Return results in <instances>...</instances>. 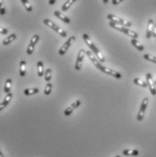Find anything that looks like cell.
<instances>
[{
	"label": "cell",
	"mask_w": 156,
	"mask_h": 157,
	"mask_svg": "<svg viewBox=\"0 0 156 157\" xmlns=\"http://www.w3.org/2000/svg\"><path fill=\"white\" fill-rule=\"evenodd\" d=\"M82 38H83V40H84V42L86 43V45L89 46V48L92 51V52L96 55V57L98 59V61L101 62V63H103V62H105V58L102 56V54H101V52H100V51L98 50V48L95 45V44L91 41V39H90V37L89 36V34H82Z\"/></svg>",
	"instance_id": "1"
},
{
	"label": "cell",
	"mask_w": 156,
	"mask_h": 157,
	"mask_svg": "<svg viewBox=\"0 0 156 157\" xmlns=\"http://www.w3.org/2000/svg\"><path fill=\"white\" fill-rule=\"evenodd\" d=\"M108 24H109V26H111L112 28H114V29H115V30H117L119 32H122V33L126 34V35L130 36L133 39H137L138 38V34L137 33H135L133 30H130L129 28H127L126 26H122V25L116 24V23H115L114 22H111V21L109 22Z\"/></svg>",
	"instance_id": "2"
},
{
	"label": "cell",
	"mask_w": 156,
	"mask_h": 157,
	"mask_svg": "<svg viewBox=\"0 0 156 157\" xmlns=\"http://www.w3.org/2000/svg\"><path fill=\"white\" fill-rule=\"evenodd\" d=\"M44 24H46L47 26H49L50 28H51L53 31H55V32H56L59 35H61L62 38H65V37L67 36V33H66L65 31H63L62 28H60L57 24H55L52 21H51V20H49V19H44Z\"/></svg>",
	"instance_id": "3"
},
{
	"label": "cell",
	"mask_w": 156,
	"mask_h": 157,
	"mask_svg": "<svg viewBox=\"0 0 156 157\" xmlns=\"http://www.w3.org/2000/svg\"><path fill=\"white\" fill-rule=\"evenodd\" d=\"M107 18H108V20H110L111 22H114L115 23H116V24H119V25H122V26H126V27H130L131 24H132L131 22L126 21V20H124V19H122V18H120V17L115 16V15H113V14L108 15V16H107Z\"/></svg>",
	"instance_id": "4"
},
{
	"label": "cell",
	"mask_w": 156,
	"mask_h": 157,
	"mask_svg": "<svg viewBox=\"0 0 156 157\" xmlns=\"http://www.w3.org/2000/svg\"><path fill=\"white\" fill-rule=\"evenodd\" d=\"M85 55H86V51L84 49H80L79 53H78L76 63H75V70L77 71H80L81 67H82V62H83V59H84Z\"/></svg>",
	"instance_id": "5"
},
{
	"label": "cell",
	"mask_w": 156,
	"mask_h": 157,
	"mask_svg": "<svg viewBox=\"0 0 156 157\" xmlns=\"http://www.w3.org/2000/svg\"><path fill=\"white\" fill-rule=\"evenodd\" d=\"M148 102H149V99L148 98H144L142 104H141V107H140V109H139V112L137 114V120L140 122L144 119V113L146 111V108H147V105H148Z\"/></svg>",
	"instance_id": "6"
},
{
	"label": "cell",
	"mask_w": 156,
	"mask_h": 157,
	"mask_svg": "<svg viewBox=\"0 0 156 157\" xmlns=\"http://www.w3.org/2000/svg\"><path fill=\"white\" fill-rule=\"evenodd\" d=\"M75 40H76V37H75L74 35H71V36L68 39L67 41L64 43V45L62 46V48L59 50V54H60V55H64V54L67 52L69 48L70 47V45L75 42Z\"/></svg>",
	"instance_id": "7"
},
{
	"label": "cell",
	"mask_w": 156,
	"mask_h": 157,
	"mask_svg": "<svg viewBox=\"0 0 156 157\" xmlns=\"http://www.w3.org/2000/svg\"><path fill=\"white\" fill-rule=\"evenodd\" d=\"M99 70L102 71V72H104V73H106V74L110 75L112 77H114L115 79H117V80L122 79V74H121V73H119L118 71H115V70H111V69H109V68L105 67L104 65H102V66L100 67Z\"/></svg>",
	"instance_id": "8"
},
{
	"label": "cell",
	"mask_w": 156,
	"mask_h": 157,
	"mask_svg": "<svg viewBox=\"0 0 156 157\" xmlns=\"http://www.w3.org/2000/svg\"><path fill=\"white\" fill-rule=\"evenodd\" d=\"M39 39H40V36H39L38 34H34V35L32 37V39H31V41H30V44L28 45V47H27V49H26V53H27L28 55H31V54L34 52L35 45L38 43Z\"/></svg>",
	"instance_id": "9"
},
{
	"label": "cell",
	"mask_w": 156,
	"mask_h": 157,
	"mask_svg": "<svg viewBox=\"0 0 156 157\" xmlns=\"http://www.w3.org/2000/svg\"><path fill=\"white\" fill-rule=\"evenodd\" d=\"M146 83H147V87L149 88L150 92L152 95L155 96L156 95V89L153 83V79H152V74L151 73H147L146 74Z\"/></svg>",
	"instance_id": "10"
},
{
	"label": "cell",
	"mask_w": 156,
	"mask_h": 157,
	"mask_svg": "<svg viewBox=\"0 0 156 157\" xmlns=\"http://www.w3.org/2000/svg\"><path fill=\"white\" fill-rule=\"evenodd\" d=\"M12 98H13V94H12L11 92L7 93V94L5 95L4 100L0 103V111H2L3 109H5L8 106V104H9L10 101L12 100Z\"/></svg>",
	"instance_id": "11"
},
{
	"label": "cell",
	"mask_w": 156,
	"mask_h": 157,
	"mask_svg": "<svg viewBox=\"0 0 156 157\" xmlns=\"http://www.w3.org/2000/svg\"><path fill=\"white\" fill-rule=\"evenodd\" d=\"M86 54L88 55V57L89 58V60L92 62V63L95 65V67L98 68V69L99 70L100 67L102 66V64H101V62L98 61V59H97V57H95V56L93 55V53H92L90 51H87V52H86Z\"/></svg>",
	"instance_id": "12"
},
{
	"label": "cell",
	"mask_w": 156,
	"mask_h": 157,
	"mask_svg": "<svg viewBox=\"0 0 156 157\" xmlns=\"http://www.w3.org/2000/svg\"><path fill=\"white\" fill-rule=\"evenodd\" d=\"M154 21L153 19H149L148 25H147V31H146V38L150 39L153 36V29H154Z\"/></svg>",
	"instance_id": "13"
},
{
	"label": "cell",
	"mask_w": 156,
	"mask_h": 157,
	"mask_svg": "<svg viewBox=\"0 0 156 157\" xmlns=\"http://www.w3.org/2000/svg\"><path fill=\"white\" fill-rule=\"evenodd\" d=\"M54 16H57L58 18H60L62 21H63V22L66 23H70V19L69 17H67L65 15H63L61 12H59V11H54Z\"/></svg>",
	"instance_id": "14"
},
{
	"label": "cell",
	"mask_w": 156,
	"mask_h": 157,
	"mask_svg": "<svg viewBox=\"0 0 156 157\" xmlns=\"http://www.w3.org/2000/svg\"><path fill=\"white\" fill-rule=\"evenodd\" d=\"M123 155H126V156H137L139 155V151L134 149V150H128V149H126L124 150L123 152Z\"/></svg>",
	"instance_id": "15"
},
{
	"label": "cell",
	"mask_w": 156,
	"mask_h": 157,
	"mask_svg": "<svg viewBox=\"0 0 156 157\" xmlns=\"http://www.w3.org/2000/svg\"><path fill=\"white\" fill-rule=\"evenodd\" d=\"M16 39V34H12L8 35L5 39H4L3 45H8L9 44H11L13 41H15Z\"/></svg>",
	"instance_id": "16"
},
{
	"label": "cell",
	"mask_w": 156,
	"mask_h": 157,
	"mask_svg": "<svg viewBox=\"0 0 156 157\" xmlns=\"http://www.w3.org/2000/svg\"><path fill=\"white\" fill-rule=\"evenodd\" d=\"M131 44L132 45L134 46V48H136L138 51H140V52H143L144 50V46L143 45H141L138 41H137V39H131Z\"/></svg>",
	"instance_id": "17"
},
{
	"label": "cell",
	"mask_w": 156,
	"mask_h": 157,
	"mask_svg": "<svg viewBox=\"0 0 156 157\" xmlns=\"http://www.w3.org/2000/svg\"><path fill=\"white\" fill-rule=\"evenodd\" d=\"M19 74L21 77H24L26 74V62L21 61L20 62V69H19Z\"/></svg>",
	"instance_id": "18"
},
{
	"label": "cell",
	"mask_w": 156,
	"mask_h": 157,
	"mask_svg": "<svg viewBox=\"0 0 156 157\" xmlns=\"http://www.w3.org/2000/svg\"><path fill=\"white\" fill-rule=\"evenodd\" d=\"M37 71H38V76L39 77L44 76V63H43V62H37Z\"/></svg>",
	"instance_id": "19"
},
{
	"label": "cell",
	"mask_w": 156,
	"mask_h": 157,
	"mask_svg": "<svg viewBox=\"0 0 156 157\" xmlns=\"http://www.w3.org/2000/svg\"><path fill=\"white\" fill-rule=\"evenodd\" d=\"M12 86V79H7L5 82V87H4V92L5 93H9Z\"/></svg>",
	"instance_id": "20"
},
{
	"label": "cell",
	"mask_w": 156,
	"mask_h": 157,
	"mask_svg": "<svg viewBox=\"0 0 156 157\" xmlns=\"http://www.w3.org/2000/svg\"><path fill=\"white\" fill-rule=\"evenodd\" d=\"M39 92V89L37 88H34V89H25L23 90V94L25 96H32V95H34L36 93Z\"/></svg>",
	"instance_id": "21"
},
{
	"label": "cell",
	"mask_w": 156,
	"mask_h": 157,
	"mask_svg": "<svg viewBox=\"0 0 156 157\" xmlns=\"http://www.w3.org/2000/svg\"><path fill=\"white\" fill-rule=\"evenodd\" d=\"M76 1H77V0H68L67 2H66L62 6V11H64V12H65V11H67V10H69V7L74 4Z\"/></svg>",
	"instance_id": "22"
},
{
	"label": "cell",
	"mask_w": 156,
	"mask_h": 157,
	"mask_svg": "<svg viewBox=\"0 0 156 157\" xmlns=\"http://www.w3.org/2000/svg\"><path fill=\"white\" fill-rule=\"evenodd\" d=\"M134 84H136V85H138V86H140V87H143V88H146V87H147L146 81H144V80L138 79V78H134Z\"/></svg>",
	"instance_id": "23"
},
{
	"label": "cell",
	"mask_w": 156,
	"mask_h": 157,
	"mask_svg": "<svg viewBox=\"0 0 156 157\" xmlns=\"http://www.w3.org/2000/svg\"><path fill=\"white\" fill-rule=\"evenodd\" d=\"M44 80L46 82H50L51 80V70L48 68L44 71Z\"/></svg>",
	"instance_id": "24"
},
{
	"label": "cell",
	"mask_w": 156,
	"mask_h": 157,
	"mask_svg": "<svg viewBox=\"0 0 156 157\" xmlns=\"http://www.w3.org/2000/svg\"><path fill=\"white\" fill-rule=\"evenodd\" d=\"M21 2L23 5L24 8L26 9V11H28V12H32L33 11V6L31 5V4L29 3L28 0H21Z\"/></svg>",
	"instance_id": "25"
},
{
	"label": "cell",
	"mask_w": 156,
	"mask_h": 157,
	"mask_svg": "<svg viewBox=\"0 0 156 157\" xmlns=\"http://www.w3.org/2000/svg\"><path fill=\"white\" fill-rule=\"evenodd\" d=\"M51 90H52V85H51V82H47V84H46L44 89L45 95H46V96L50 95V94L51 93Z\"/></svg>",
	"instance_id": "26"
},
{
	"label": "cell",
	"mask_w": 156,
	"mask_h": 157,
	"mask_svg": "<svg viewBox=\"0 0 156 157\" xmlns=\"http://www.w3.org/2000/svg\"><path fill=\"white\" fill-rule=\"evenodd\" d=\"M144 58L145 59V60H147V61H149V62H154V63H155L156 64V57L155 56H154V55H151V54H144Z\"/></svg>",
	"instance_id": "27"
},
{
	"label": "cell",
	"mask_w": 156,
	"mask_h": 157,
	"mask_svg": "<svg viewBox=\"0 0 156 157\" xmlns=\"http://www.w3.org/2000/svg\"><path fill=\"white\" fill-rule=\"evenodd\" d=\"M5 3L4 0H0V15L4 16L5 14Z\"/></svg>",
	"instance_id": "28"
},
{
	"label": "cell",
	"mask_w": 156,
	"mask_h": 157,
	"mask_svg": "<svg viewBox=\"0 0 156 157\" xmlns=\"http://www.w3.org/2000/svg\"><path fill=\"white\" fill-rule=\"evenodd\" d=\"M80 104H81V101H80V99H77V100H75V101L71 104V107L73 108V109H78V108L80 106Z\"/></svg>",
	"instance_id": "29"
},
{
	"label": "cell",
	"mask_w": 156,
	"mask_h": 157,
	"mask_svg": "<svg viewBox=\"0 0 156 157\" xmlns=\"http://www.w3.org/2000/svg\"><path fill=\"white\" fill-rule=\"evenodd\" d=\"M73 108L70 106V107H69V108H67L65 110H64V115L66 116H70L71 114H72V112H73Z\"/></svg>",
	"instance_id": "30"
},
{
	"label": "cell",
	"mask_w": 156,
	"mask_h": 157,
	"mask_svg": "<svg viewBox=\"0 0 156 157\" xmlns=\"http://www.w3.org/2000/svg\"><path fill=\"white\" fill-rule=\"evenodd\" d=\"M7 33H8V30H7L6 28H3V27L0 26V34H6Z\"/></svg>",
	"instance_id": "31"
},
{
	"label": "cell",
	"mask_w": 156,
	"mask_h": 157,
	"mask_svg": "<svg viewBox=\"0 0 156 157\" xmlns=\"http://www.w3.org/2000/svg\"><path fill=\"white\" fill-rule=\"evenodd\" d=\"M153 37L156 38V19L154 21V29H153Z\"/></svg>",
	"instance_id": "32"
},
{
	"label": "cell",
	"mask_w": 156,
	"mask_h": 157,
	"mask_svg": "<svg viewBox=\"0 0 156 157\" xmlns=\"http://www.w3.org/2000/svg\"><path fill=\"white\" fill-rule=\"evenodd\" d=\"M123 1H124V0H112V4L115 5H116L120 4V3L123 2Z\"/></svg>",
	"instance_id": "33"
},
{
	"label": "cell",
	"mask_w": 156,
	"mask_h": 157,
	"mask_svg": "<svg viewBox=\"0 0 156 157\" xmlns=\"http://www.w3.org/2000/svg\"><path fill=\"white\" fill-rule=\"evenodd\" d=\"M55 2H56V0H49V4L51 5H53L55 4Z\"/></svg>",
	"instance_id": "34"
},
{
	"label": "cell",
	"mask_w": 156,
	"mask_h": 157,
	"mask_svg": "<svg viewBox=\"0 0 156 157\" xmlns=\"http://www.w3.org/2000/svg\"><path fill=\"white\" fill-rule=\"evenodd\" d=\"M103 3H104L105 5H107V4L108 3V0H103Z\"/></svg>",
	"instance_id": "35"
},
{
	"label": "cell",
	"mask_w": 156,
	"mask_h": 157,
	"mask_svg": "<svg viewBox=\"0 0 156 157\" xmlns=\"http://www.w3.org/2000/svg\"><path fill=\"white\" fill-rule=\"evenodd\" d=\"M0 157H5V156H4V155L2 154V152H1V150H0Z\"/></svg>",
	"instance_id": "36"
},
{
	"label": "cell",
	"mask_w": 156,
	"mask_h": 157,
	"mask_svg": "<svg viewBox=\"0 0 156 157\" xmlns=\"http://www.w3.org/2000/svg\"><path fill=\"white\" fill-rule=\"evenodd\" d=\"M154 87H155V86H156V80H154Z\"/></svg>",
	"instance_id": "37"
},
{
	"label": "cell",
	"mask_w": 156,
	"mask_h": 157,
	"mask_svg": "<svg viewBox=\"0 0 156 157\" xmlns=\"http://www.w3.org/2000/svg\"><path fill=\"white\" fill-rule=\"evenodd\" d=\"M115 157H120V156H119V155H116V156H115Z\"/></svg>",
	"instance_id": "38"
}]
</instances>
